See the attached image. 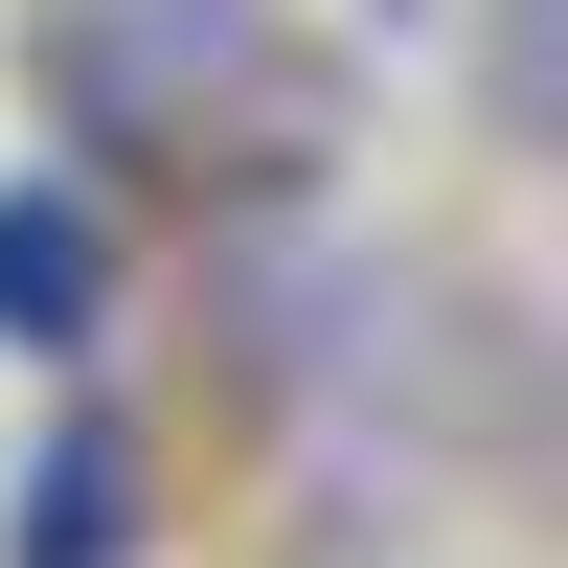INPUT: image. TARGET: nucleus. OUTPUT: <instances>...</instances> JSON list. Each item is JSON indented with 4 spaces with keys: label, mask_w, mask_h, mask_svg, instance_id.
Masks as SVG:
<instances>
[{
    "label": "nucleus",
    "mask_w": 568,
    "mask_h": 568,
    "mask_svg": "<svg viewBox=\"0 0 568 568\" xmlns=\"http://www.w3.org/2000/svg\"><path fill=\"white\" fill-rule=\"evenodd\" d=\"M91 318H114V227H91L69 182H0V342L91 364Z\"/></svg>",
    "instance_id": "nucleus-1"
},
{
    "label": "nucleus",
    "mask_w": 568,
    "mask_h": 568,
    "mask_svg": "<svg viewBox=\"0 0 568 568\" xmlns=\"http://www.w3.org/2000/svg\"><path fill=\"white\" fill-rule=\"evenodd\" d=\"M23 568H136V455H114V433H69V455L23 478Z\"/></svg>",
    "instance_id": "nucleus-2"
},
{
    "label": "nucleus",
    "mask_w": 568,
    "mask_h": 568,
    "mask_svg": "<svg viewBox=\"0 0 568 568\" xmlns=\"http://www.w3.org/2000/svg\"><path fill=\"white\" fill-rule=\"evenodd\" d=\"M160 23H205V45H251V0H160Z\"/></svg>",
    "instance_id": "nucleus-3"
},
{
    "label": "nucleus",
    "mask_w": 568,
    "mask_h": 568,
    "mask_svg": "<svg viewBox=\"0 0 568 568\" xmlns=\"http://www.w3.org/2000/svg\"><path fill=\"white\" fill-rule=\"evenodd\" d=\"M387 23H409V0H387Z\"/></svg>",
    "instance_id": "nucleus-4"
}]
</instances>
